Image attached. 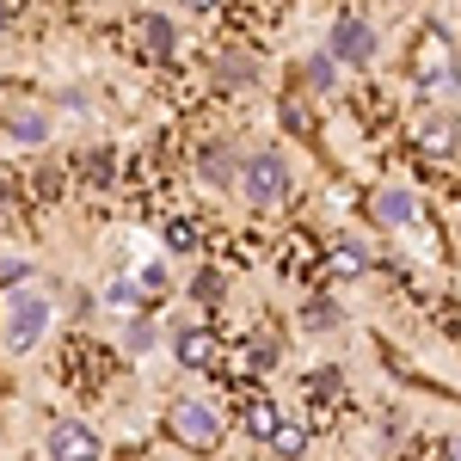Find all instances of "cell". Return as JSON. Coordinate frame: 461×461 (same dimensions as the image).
Instances as JSON below:
<instances>
[{
  "label": "cell",
  "mask_w": 461,
  "mask_h": 461,
  "mask_svg": "<svg viewBox=\"0 0 461 461\" xmlns=\"http://www.w3.org/2000/svg\"><path fill=\"white\" fill-rule=\"evenodd\" d=\"M406 80H412V93L419 99H430V105H456L461 93V50L456 37H449V25L443 19H425L419 32H412V43H406Z\"/></svg>",
  "instance_id": "obj_1"
},
{
  "label": "cell",
  "mask_w": 461,
  "mask_h": 461,
  "mask_svg": "<svg viewBox=\"0 0 461 461\" xmlns=\"http://www.w3.org/2000/svg\"><path fill=\"white\" fill-rule=\"evenodd\" d=\"M50 326H56L50 289H37L32 277H13V289H0V357L6 363H25L50 339Z\"/></svg>",
  "instance_id": "obj_2"
},
{
  "label": "cell",
  "mask_w": 461,
  "mask_h": 461,
  "mask_svg": "<svg viewBox=\"0 0 461 461\" xmlns=\"http://www.w3.org/2000/svg\"><path fill=\"white\" fill-rule=\"evenodd\" d=\"M240 197H247V210H277L289 197V154L284 148H258L247 154V167H240Z\"/></svg>",
  "instance_id": "obj_3"
},
{
  "label": "cell",
  "mask_w": 461,
  "mask_h": 461,
  "mask_svg": "<svg viewBox=\"0 0 461 461\" xmlns=\"http://www.w3.org/2000/svg\"><path fill=\"white\" fill-rule=\"evenodd\" d=\"M167 430H173V443H185V449H221V437H228L221 412H215L210 400H197V393L173 400V412H167Z\"/></svg>",
  "instance_id": "obj_4"
},
{
  "label": "cell",
  "mask_w": 461,
  "mask_h": 461,
  "mask_svg": "<svg viewBox=\"0 0 461 461\" xmlns=\"http://www.w3.org/2000/svg\"><path fill=\"white\" fill-rule=\"evenodd\" d=\"M326 50H332L339 68H369L375 50H382V37H375V25H369L363 13H339L332 32H326Z\"/></svg>",
  "instance_id": "obj_5"
},
{
  "label": "cell",
  "mask_w": 461,
  "mask_h": 461,
  "mask_svg": "<svg viewBox=\"0 0 461 461\" xmlns=\"http://www.w3.org/2000/svg\"><path fill=\"white\" fill-rule=\"evenodd\" d=\"M419 154H425V160H456L461 154V117L449 111V99L419 117Z\"/></svg>",
  "instance_id": "obj_6"
},
{
  "label": "cell",
  "mask_w": 461,
  "mask_h": 461,
  "mask_svg": "<svg viewBox=\"0 0 461 461\" xmlns=\"http://www.w3.org/2000/svg\"><path fill=\"white\" fill-rule=\"evenodd\" d=\"M43 456L93 461V456H105V437H99L93 425H80V419H56V425L43 430Z\"/></svg>",
  "instance_id": "obj_7"
},
{
  "label": "cell",
  "mask_w": 461,
  "mask_h": 461,
  "mask_svg": "<svg viewBox=\"0 0 461 461\" xmlns=\"http://www.w3.org/2000/svg\"><path fill=\"white\" fill-rule=\"evenodd\" d=\"M240 167H247V154L234 142H210L197 154V178H203L210 191H240Z\"/></svg>",
  "instance_id": "obj_8"
},
{
  "label": "cell",
  "mask_w": 461,
  "mask_h": 461,
  "mask_svg": "<svg viewBox=\"0 0 461 461\" xmlns=\"http://www.w3.org/2000/svg\"><path fill=\"white\" fill-rule=\"evenodd\" d=\"M369 215H375L382 228H412V221H419V197H412L406 185H375V191H369Z\"/></svg>",
  "instance_id": "obj_9"
},
{
  "label": "cell",
  "mask_w": 461,
  "mask_h": 461,
  "mask_svg": "<svg viewBox=\"0 0 461 461\" xmlns=\"http://www.w3.org/2000/svg\"><path fill=\"white\" fill-rule=\"evenodd\" d=\"M173 363L191 369V375H203V369L215 363V339L203 332V326H178L173 332Z\"/></svg>",
  "instance_id": "obj_10"
},
{
  "label": "cell",
  "mask_w": 461,
  "mask_h": 461,
  "mask_svg": "<svg viewBox=\"0 0 461 461\" xmlns=\"http://www.w3.org/2000/svg\"><path fill=\"white\" fill-rule=\"evenodd\" d=\"M99 302H105V314H117V320H142V308L154 295H148L136 277H105V295H99Z\"/></svg>",
  "instance_id": "obj_11"
},
{
  "label": "cell",
  "mask_w": 461,
  "mask_h": 461,
  "mask_svg": "<svg viewBox=\"0 0 461 461\" xmlns=\"http://www.w3.org/2000/svg\"><path fill=\"white\" fill-rule=\"evenodd\" d=\"M210 80L221 86V93H240V86L258 80V56H252V50H228V56H215Z\"/></svg>",
  "instance_id": "obj_12"
},
{
  "label": "cell",
  "mask_w": 461,
  "mask_h": 461,
  "mask_svg": "<svg viewBox=\"0 0 461 461\" xmlns=\"http://www.w3.org/2000/svg\"><path fill=\"white\" fill-rule=\"evenodd\" d=\"M284 419H289V412L277 406V400H265V393H258V400H247V412H240V425H247V437H252V443H271Z\"/></svg>",
  "instance_id": "obj_13"
},
{
  "label": "cell",
  "mask_w": 461,
  "mask_h": 461,
  "mask_svg": "<svg viewBox=\"0 0 461 461\" xmlns=\"http://www.w3.org/2000/svg\"><path fill=\"white\" fill-rule=\"evenodd\" d=\"M228 289H234V277H228L221 265H197V277H191V302H197V308H221Z\"/></svg>",
  "instance_id": "obj_14"
},
{
  "label": "cell",
  "mask_w": 461,
  "mask_h": 461,
  "mask_svg": "<svg viewBox=\"0 0 461 461\" xmlns=\"http://www.w3.org/2000/svg\"><path fill=\"white\" fill-rule=\"evenodd\" d=\"M6 136H13L19 148H37V142H50V111H37V105L13 111V123H6Z\"/></svg>",
  "instance_id": "obj_15"
},
{
  "label": "cell",
  "mask_w": 461,
  "mask_h": 461,
  "mask_svg": "<svg viewBox=\"0 0 461 461\" xmlns=\"http://www.w3.org/2000/svg\"><path fill=\"white\" fill-rule=\"evenodd\" d=\"M142 43H148V56H154V62H173V50H178V32H173V19H167V13H148V25H142Z\"/></svg>",
  "instance_id": "obj_16"
},
{
  "label": "cell",
  "mask_w": 461,
  "mask_h": 461,
  "mask_svg": "<svg viewBox=\"0 0 461 461\" xmlns=\"http://www.w3.org/2000/svg\"><path fill=\"white\" fill-rule=\"evenodd\" d=\"M339 320H345V314H339L332 295H308V302H302V332H314V339H320V332H339Z\"/></svg>",
  "instance_id": "obj_17"
},
{
  "label": "cell",
  "mask_w": 461,
  "mask_h": 461,
  "mask_svg": "<svg viewBox=\"0 0 461 461\" xmlns=\"http://www.w3.org/2000/svg\"><path fill=\"white\" fill-rule=\"evenodd\" d=\"M277 363H284V339H277V332H252V339H247V369L271 375Z\"/></svg>",
  "instance_id": "obj_18"
},
{
  "label": "cell",
  "mask_w": 461,
  "mask_h": 461,
  "mask_svg": "<svg viewBox=\"0 0 461 461\" xmlns=\"http://www.w3.org/2000/svg\"><path fill=\"white\" fill-rule=\"evenodd\" d=\"M332 271H339V277H363V271H369V247L351 240V234H339V240H332Z\"/></svg>",
  "instance_id": "obj_19"
},
{
  "label": "cell",
  "mask_w": 461,
  "mask_h": 461,
  "mask_svg": "<svg viewBox=\"0 0 461 461\" xmlns=\"http://www.w3.org/2000/svg\"><path fill=\"white\" fill-rule=\"evenodd\" d=\"M265 449H271V456H308V425H302V419H284Z\"/></svg>",
  "instance_id": "obj_20"
},
{
  "label": "cell",
  "mask_w": 461,
  "mask_h": 461,
  "mask_svg": "<svg viewBox=\"0 0 461 461\" xmlns=\"http://www.w3.org/2000/svg\"><path fill=\"white\" fill-rule=\"evenodd\" d=\"M136 284H142L148 295H167V289H173V271H167V258H160V252L136 265Z\"/></svg>",
  "instance_id": "obj_21"
},
{
  "label": "cell",
  "mask_w": 461,
  "mask_h": 461,
  "mask_svg": "<svg viewBox=\"0 0 461 461\" xmlns=\"http://www.w3.org/2000/svg\"><path fill=\"white\" fill-rule=\"evenodd\" d=\"M167 252H178V258H191V252H197V228H191L185 215L167 221Z\"/></svg>",
  "instance_id": "obj_22"
},
{
  "label": "cell",
  "mask_w": 461,
  "mask_h": 461,
  "mask_svg": "<svg viewBox=\"0 0 461 461\" xmlns=\"http://www.w3.org/2000/svg\"><path fill=\"white\" fill-rule=\"evenodd\" d=\"M302 80H308V93H326V86H332V80H339V62H332V50H326V56H314V62H308V74H302Z\"/></svg>",
  "instance_id": "obj_23"
},
{
  "label": "cell",
  "mask_w": 461,
  "mask_h": 461,
  "mask_svg": "<svg viewBox=\"0 0 461 461\" xmlns=\"http://www.w3.org/2000/svg\"><path fill=\"white\" fill-rule=\"evenodd\" d=\"M406 430H412V412H406V406H393L388 419H382V443H406Z\"/></svg>",
  "instance_id": "obj_24"
},
{
  "label": "cell",
  "mask_w": 461,
  "mask_h": 461,
  "mask_svg": "<svg viewBox=\"0 0 461 461\" xmlns=\"http://www.w3.org/2000/svg\"><path fill=\"white\" fill-rule=\"evenodd\" d=\"M339 388V369H314V375H308V393H332Z\"/></svg>",
  "instance_id": "obj_25"
},
{
  "label": "cell",
  "mask_w": 461,
  "mask_h": 461,
  "mask_svg": "<svg viewBox=\"0 0 461 461\" xmlns=\"http://www.w3.org/2000/svg\"><path fill=\"white\" fill-rule=\"evenodd\" d=\"M178 13H215V6H221V0H173Z\"/></svg>",
  "instance_id": "obj_26"
},
{
  "label": "cell",
  "mask_w": 461,
  "mask_h": 461,
  "mask_svg": "<svg viewBox=\"0 0 461 461\" xmlns=\"http://www.w3.org/2000/svg\"><path fill=\"white\" fill-rule=\"evenodd\" d=\"M443 456H461V430H456V437H449V443H443Z\"/></svg>",
  "instance_id": "obj_27"
},
{
  "label": "cell",
  "mask_w": 461,
  "mask_h": 461,
  "mask_svg": "<svg viewBox=\"0 0 461 461\" xmlns=\"http://www.w3.org/2000/svg\"><path fill=\"white\" fill-rule=\"evenodd\" d=\"M6 25H13V13H6V0H0V37H6Z\"/></svg>",
  "instance_id": "obj_28"
}]
</instances>
